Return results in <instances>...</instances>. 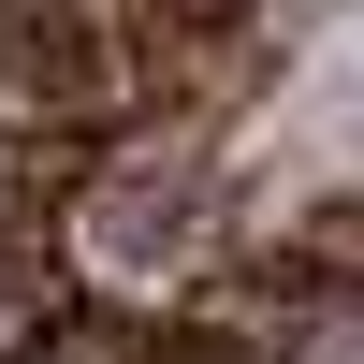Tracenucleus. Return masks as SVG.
<instances>
[{
    "label": "nucleus",
    "mask_w": 364,
    "mask_h": 364,
    "mask_svg": "<svg viewBox=\"0 0 364 364\" xmlns=\"http://www.w3.org/2000/svg\"><path fill=\"white\" fill-rule=\"evenodd\" d=\"M73 175H87V146L15 132V117H0V248H58V204H73Z\"/></svg>",
    "instance_id": "nucleus-1"
},
{
    "label": "nucleus",
    "mask_w": 364,
    "mask_h": 364,
    "mask_svg": "<svg viewBox=\"0 0 364 364\" xmlns=\"http://www.w3.org/2000/svg\"><path fill=\"white\" fill-rule=\"evenodd\" d=\"M248 248H277L291 277H321V291H364V190H321V204H291V219H262Z\"/></svg>",
    "instance_id": "nucleus-2"
},
{
    "label": "nucleus",
    "mask_w": 364,
    "mask_h": 364,
    "mask_svg": "<svg viewBox=\"0 0 364 364\" xmlns=\"http://www.w3.org/2000/svg\"><path fill=\"white\" fill-rule=\"evenodd\" d=\"M73 306H87V291H73V262H58V248H0V364H44Z\"/></svg>",
    "instance_id": "nucleus-3"
},
{
    "label": "nucleus",
    "mask_w": 364,
    "mask_h": 364,
    "mask_svg": "<svg viewBox=\"0 0 364 364\" xmlns=\"http://www.w3.org/2000/svg\"><path fill=\"white\" fill-rule=\"evenodd\" d=\"M132 364H262L248 336H204V321H132Z\"/></svg>",
    "instance_id": "nucleus-4"
}]
</instances>
